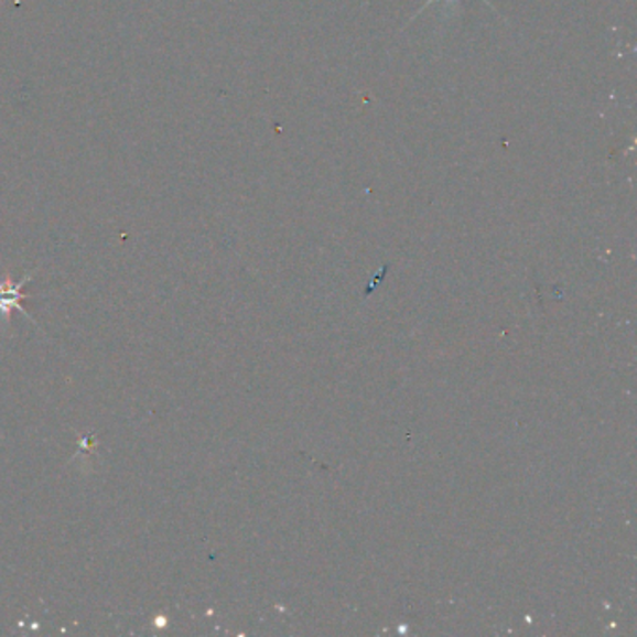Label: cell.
Returning a JSON list of instances; mask_svg holds the SVG:
<instances>
[{"mask_svg":"<svg viewBox=\"0 0 637 637\" xmlns=\"http://www.w3.org/2000/svg\"><path fill=\"white\" fill-rule=\"evenodd\" d=\"M37 270L26 273L21 281H13L12 277L7 276L0 281V316L4 318L7 325L12 324L13 311L25 314L26 318L32 320V324H36V320L32 318V314L23 306V301L29 300V295L23 292L26 284L34 279Z\"/></svg>","mask_w":637,"mask_h":637,"instance_id":"1","label":"cell"},{"mask_svg":"<svg viewBox=\"0 0 637 637\" xmlns=\"http://www.w3.org/2000/svg\"><path fill=\"white\" fill-rule=\"evenodd\" d=\"M451 2H454V0H451ZM483 2H485V4H488V7H490V8H494V7H492L490 0H483ZM432 4H435V0H427V2H424L423 7H421V10H419V12L415 13V18H419V15H421V13L424 12V10H429V8L432 7ZM415 18H411L410 23Z\"/></svg>","mask_w":637,"mask_h":637,"instance_id":"2","label":"cell"}]
</instances>
